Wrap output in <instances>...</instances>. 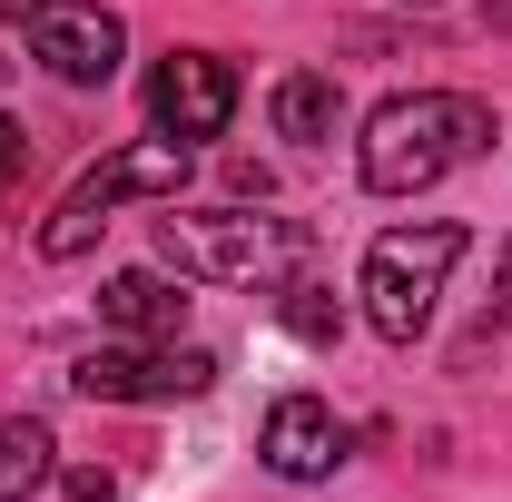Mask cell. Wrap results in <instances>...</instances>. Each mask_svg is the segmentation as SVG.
Listing matches in <instances>:
<instances>
[{"mask_svg":"<svg viewBox=\"0 0 512 502\" xmlns=\"http://www.w3.org/2000/svg\"><path fill=\"white\" fill-rule=\"evenodd\" d=\"M493 109L463 99V89H414V99H384L365 119V188L375 197H424L434 178H453L463 158H483Z\"/></svg>","mask_w":512,"mask_h":502,"instance_id":"obj_1","label":"cell"},{"mask_svg":"<svg viewBox=\"0 0 512 502\" xmlns=\"http://www.w3.org/2000/svg\"><path fill=\"white\" fill-rule=\"evenodd\" d=\"M158 256L178 266V276H217V286H286L316 237H306V217H247V207H227V217H158Z\"/></svg>","mask_w":512,"mask_h":502,"instance_id":"obj_2","label":"cell"},{"mask_svg":"<svg viewBox=\"0 0 512 502\" xmlns=\"http://www.w3.org/2000/svg\"><path fill=\"white\" fill-rule=\"evenodd\" d=\"M463 227L453 217H424V227H384L375 247H365V276H355V296H365V325H375L384 345H414L424 325H434V296H444V276L463 266Z\"/></svg>","mask_w":512,"mask_h":502,"instance_id":"obj_3","label":"cell"},{"mask_svg":"<svg viewBox=\"0 0 512 502\" xmlns=\"http://www.w3.org/2000/svg\"><path fill=\"white\" fill-rule=\"evenodd\" d=\"M178 188H188V138H138V148H119V158H99V168L40 217V256L69 266V256L99 247L109 207H128V197H178Z\"/></svg>","mask_w":512,"mask_h":502,"instance_id":"obj_4","label":"cell"},{"mask_svg":"<svg viewBox=\"0 0 512 502\" xmlns=\"http://www.w3.org/2000/svg\"><path fill=\"white\" fill-rule=\"evenodd\" d=\"M79 394H89V404H197V394H207V384H217V355H207V345H178V335H168V345H89V355H79Z\"/></svg>","mask_w":512,"mask_h":502,"instance_id":"obj_5","label":"cell"},{"mask_svg":"<svg viewBox=\"0 0 512 502\" xmlns=\"http://www.w3.org/2000/svg\"><path fill=\"white\" fill-rule=\"evenodd\" d=\"M30 50H40V69L69 79V89H109L128 30H119V10H99V0H40V10H30Z\"/></svg>","mask_w":512,"mask_h":502,"instance_id":"obj_6","label":"cell"},{"mask_svg":"<svg viewBox=\"0 0 512 502\" xmlns=\"http://www.w3.org/2000/svg\"><path fill=\"white\" fill-rule=\"evenodd\" d=\"M148 119H158V138H217V128L237 119V69L207 60V50H168L158 60V79H148Z\"/></svg>","mask_w":512,"mask_h":502,"instance_id":"obj_7","label":"cell"},{"mask_svg":"<svg viewBox=\"0 0 512 502\" xmlns=\"http://www.w3.org/2000/svg\"><path fill=\"white\" fill-rule=\"evenodd\" d=\"M256 453H266L276 483H325V473L345 463V424H335V404H316V394H286V404L266 414Z\"/></svg>","mask_w":512,"mask_h":502,"instance_id":"obj_8","label":"cell"},{"mask_svg":"<svg viewBox=\"0 0 512 502\" xmlns=\"http://www.w3.org/2000/svg\"><path fill=\"white\" fill-rule=\"evenodd\" d=\"M99 325L128 335V345H168L178 325H188V286H168V276H148V266H128L99 286Z\"/></svg>","mask_w":512,"mask_h":502,"instance_id":"obj_9","label":"cell"},{"mask_svg":"<svg viewBox=\"0 0 512 502\" xmlns=\"http://www.w3.org/2000/svg\"><path fill=\"white\" fill-rule=\"evenodd\" d=\"M276 138H296V148H325L335 138V79L325 69H286L276 79Z\"/></svg>","mask_w":512,"mask_h":502,"instance_id":"obj_10","label":"cell"},{"mask_svg":"<svg viewBox=\"0 0 512 502\" xmlns=\"http://www.w3.org/2000/svg\"><path fill=\"white\" fill-rule=\"evenodd\" d=\"M40 483H50V424L10 414V424H0V502H30Z\"/></svg>","mask_w":512,"mask_h":502,"instance_id":"obj_11","label":"cell"},{"mask_svg":"<svg viewBox=\"0 0 512 502\" xmlns=\"http://www.w3.org/2000/svg\"><path fill=\"white\" fill-rule=\"evenodd\" d=\"M286 325H296V335H306V345H325V335H335V325H345V306H335V296H325V286H306V276H286Z\"/></svg>","mask_w":512,"mask_h":502,"instance_id":"obj_12","label":"cell"},{"mask_svg":"<svg viewBox=\"0 0 512 502\" xmlns=\"http://www.w3.org/2000/svg\"><path fill=\"white\" fill-rule=\"evenodd\" d=\"M10 178H20V119L0 109V188H10Z\"/></svg>","mask_w":512,"mask_h":502,"instance_id":"obj_13","label":"cell"},{"mask_svg":"<svg viewBox=\"0 0 512 502\" xmlns=\"http://www.w3.org/2000/svg\"><path fill=\"white\" fill-rule=\"evenodd\" d=\"M493 315L512 325V237H503V266H493Z\"/></svg>","mask_w":512,"mask_h":502,"instance_id":"obj_14","label":"cell"},{"mask_svg":"<svg viewBox=\"0 0 512 502\" xmlns=\"http://www.w3.org/2000/svg\"><path fill=\"white\" fill-rule=\"evenodd\" d=\"M60 502H109V473H69V493Z\"/></svg>","mask_w":512,"mask_h":502,"instance_id":"obj_15","label":"cell"},{"mask_svg":"<svg viewBox=\"0 0 512 502\" xmlns=\"http://www.w3.org/2000/svg\"><path fill=\"white\" fill-rule=\"evenodd\" d=\"M30 10H40V0H0V20H30Z\"/></svg>","mask_w":512,"mask_h":502,"instance_id":"obj_16","label":"cell"},{"mask_svg":"<svg viewBox=\"0 0 512 502\" xmlns=\"http://www.w3.org/2000/svg\"><path fill=\"white\" fill-rule=\"evenodd\" d=\"M414 10H434V0H414Z\"/></svg>","mask_w":512,"mask_h":502,"instance_id":"obj_17","label":"cell"}]
</instances>
